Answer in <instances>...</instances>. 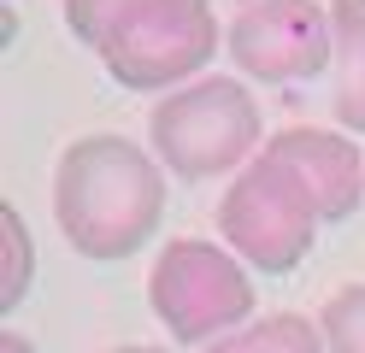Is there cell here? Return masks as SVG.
Returning a JSON list of instances; mask_svg holds the SVG:
<instances>
[{"label":"cell","instance_id":"cell-2","mask_svg":"<svg viewBox=\"0 0 365 353\" xmlns=\"http://www.w3.org/2000/svg\"><path fill=\"white\" fill-rule=\"evenodd\" d=\"M259 101L242 77H195L148 112V148L182 183H207L259 159Z\"/></svg>","mask_w":365,"mask_h":353},{"label":"cell","instance_id":"cell-13","mask_svg":"<svg viewBox=\"0 0 365 353\" xmlns=\"http://www.w3.org/2000/svg\"><path fill=\"white\" fill-rule=\"evenodd\" d=\"M0 353H36V347H30V336H18V329H6V336H0Z\"/></svg>","mask_w":365,"mask_h":353},{"label":"cell","instance_id":"cell-12","mask_svg":"<svg viewBox=\"0 0 365 353\" xmlns=\"http://www.w3.org/2000/svg\"><path fill=\"white\" fill-rule=\"evenodd\" d=\"M130 0H65V24H71V36L101 47V36L112 30V18H118Z\"/></svg>","mask_w":365,"mask_h":353},{"label":"cell","instance_id":"cell-5","mask_svg":"<svg viewBox=\"0 0 365 353\" xmlns=\"http://www.w3.org/2000/svg\"><path fill=\"white\" fill-rule=\"evenodd\" d=\"M95 53L118 88H135V94L182 88L218 53L212 0H130Z\"/></svg>","mask_w":365,"mask_h":353},{"label":"cell","instance_id":"cell-14","mask_svg":"<svg viewBox=\"0 0 365 353\" xmlns=\"http://www.w3.org/2000/svg\"><path fill=\"white\" fill-rule=\"evenodd\" d=\"M112 353H171V347H148V342H135V347H112Z\"/></svg>","mask_w":365,"mask_h":353},{"label":"cell","instance_id":"cell-10","mask_svg":"<svg viewBox=\"0 0 365 353\" xmlns=\"http://www.w3.org/2000/svg\"><path fill=\"white\" fill-rule=\"evenodd\" d=\"M30 277H36L30 224H24V212L12 200H0V312H12V306L30 295Z\"/></svg>","mask_w":365,"mask_h":353},{"label":"cell","instance_id":"cell-1","mask_svg":"<svg viewBox=\"0 0 365 353\" xmlns=\"http://www.w3.org/2000/svg\"><path fill=\"white\" fill-rule=\"evenodd\" d=\"M53 224L83 259H130L165 224V165L130 135H77L53 165Z\"/></svg>","mask_w":365,"mask_h":353},{"label":"cell","instance_id":"cell-4","mask_svg":"<svg viewBox=\"0 0 365 353\" xmlns=\"http://www.w3.org/2000/svg\"><path fill=\"white\" fill-rule=\"evenodd\" d=\"M254 277L230 247H212L200 235H177L159 247L148 271V306L171 329V342L212 347L230 329L254 324Z\"/></svg>","mask_w":365,"mask_h":353},{"label":"cell","instance_id":"cell-7","mask_svg":"<svg viewBox=\"0 0 365 353\" xmlns=\"http://www.w3.org/2000/svg\"><path fill=\"white\" fill-rule=\"evenodd\" d=\"M265 153L289 159L318 195L324 224H341L365 206V148H354L348 130H318V124H289L265 141Z\"/></svg>","mask_w":365,"mask_h":353},{"label":"cell","instance_id":"cell-8","mask_svg":"<svg viewBox=\"0 0 365 353\" xmlns=\"http://www.w3.org/2000/svg\"><path fill=\"white\" fill-rule=\"evenodd\" d=\"M330 6V71H336V124L365 130V0H324Z\"/></svg>","mask_w":365,"mask_h":353},{"label":"cell","instance_id":"cell-6","mask_svg":"<svg viewBox=\"0 0 365 353\" xmlns=\"http://www.w3.org/2000/svg\"><path fill=\"white\" fill-rule=\"evenodd\" d=\"M230 59L254 83H307L330 71V6L318 0H254L230 24Z\"/></svg>","mask_w":365,"mask_h":353},{"label":"cell","instance_id":"cell-15","mask_svg":"<svg viewBox=\"0 0 365 353\" xmlns=\"http://www.w3.org/2000/svg\"><path fill=\"white\" fill-rule=\"evenodd\" d=\"M242 6H254V0H242Z\"/></svg>","mask_w":365,"mask_h":353},{"label":"cell","instance_id":"cell-3","mask_svg":"<svg viewBox=\"0 0 365 353\" xmlns=\"http://www.w3.org/2000/svg\"><path fill=\"white\" fill-rule=\"evenodd\" d=\"M318 224H324L318 195L277 153L247 159L218 200V235L247 271H265V277H289L294 265H307Z\"/></svg>","mask_w":365,"mask_h":353},{"label":"cell","instance_id":"cell-9","mask_svg":"<svg viewBox=\"0 0 365 353\" xmlns=\"http://www.w3.org/2000/svg\"><path fill=\"white\" fill-rule=\"evenodd\" d=\"M200 353H330V342L307 312H271V318L230 329L224 342L200 347Z\"/></svg>","mask_w":365,"mask_h":353},{"label":"cell","instance_id":"cell-11","mask_svg":"<svg viewBox=\"0 0 365 353\" xmlns=\"http://www.w3.org/2000/svg\"><path fill=\"white\" fill-rule=\"evenodd\" d=\"M318 329L330 353H365V282H341L318 312Z\"/></svg>","mask_w":365,"mask_h":353}]
</instances>
